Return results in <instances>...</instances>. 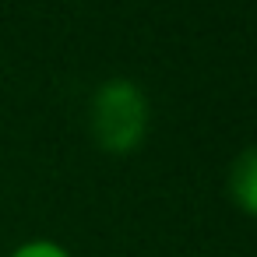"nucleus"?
Listing matches in <instances>:
<instances>
[{
	"label": "nucleus",
	"instance_id": "f257e3e1",
	"mask_svg": "<svg viewBox=\"0 0 257 257\" xmlns=\"http://www.w3.org/2000/svg\"><path fill=\"white\" fill-rule=\"evenodd\" d=\"M152 123L148 95L131 78H109L92 95V138L106 152H134Z\"/></svg>",
	"mask_w": 257,
	"mask_h": 257
},
{
	"label": "nucleus",
	"instance_id": "f03ea898",
	"mask_svg": "<svg viewBox=\"0 0 257 257\" xmlns=\"http://www.w3.org/2000/svg\"><path fill=\"white\" fill-rule=\"evenodd\" d=\"M229 197L236 208L257 218V145L243 148L229 166Z\"/></svg>",
	"mask_w": 257,
	"mask_h": 257
},
{
	"label": "nucleus",
	"instance_id": "7ed1b4c3",
	"mask_svg": "<svg viewBox=\"0 0 257 257\" xmlns=\"http://www.w3.org/2000/svg\"><path fill=\"white\" fill-rule=\"evenodd\" d=\"M11 257H74V253H71L64 243L39 236V239H25V243H18V246L11 250Z\"/></svg>",
	"mask_w": 257,
	"mask_h": 257
}]
</instances>
